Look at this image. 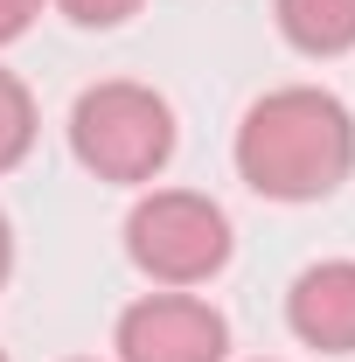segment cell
I'll list each match as a JSON object with an SVG mask.
<instances>
[{
	"mask_svg": "<svg viewBox=\"0 0 355 362\" xmlns=\"http://www.w3.org/2000/svg\"><path fill=\"white\" fill-rule=\"evenodd\" d=\"M119 362H223L230 356V320L195 293H146L112 327Z\"/></svg>",
	"mask_w": 355,
	"mask_h": 362,
	"instance_id": "4",
	"label": "cell"
},
{
	"mask_svg": "<svg viewBox=\"0 0 355 362\" xmlns=\"http://www.w3.org/2000/svg\"><path fill=\"white\" fill-rule=\"evenodd\" d=\"M272 21L313 63H334L355 49V0H272Z\"/></svg>",
	"mask_w": 355,
	"mask_h": 362,
	"instance_id": "6",
	"label": "cell"
},
{
	"mask_svg": "<svg viewBox=\"0 0 355 362\" xmlns=\"http://www.w3.org/2000/svg\"><path fill=\"white\" fill-rule=\"evenodd\" d=\"M0 362H7V349H0Z\"/></svg>",
	"mask_w": 355,
	"mask_h": 362,
	"instance_id": "11",
	"label": "cell"
},
{
	"mask_svg": "<svg viewBox=\"0 0 355 362\" xmlns=\"http://www.w3.org/2000/svg\"><path fill=\"white\" fill-rule=\"evenodd\" d=\"M49 0H0V49L7 42H21L28 28H35V14H42Z\"/></svg>",
	"mask_w": 355,
	"mask_h": 362,
	"instance_id": "9",
	"label": "cell"
},
{
	"mask_svg": "<svg viewBox=\"0 0 355 362\" xmlns=\"http://www.w3.org/2000/svg\"><path fill=\"white\" fill-rule=\"evenodd\" d=\"M70 153L84 175L112 181V188H146L175 160V105L133 77L91 84L70 105Z\"/></svg>",
	"mask_w": 355,
	"mask_h": 362,
	"instance_id": "2",
	"label": "cell"
},
{
	"mask_svg": "<svg viewBox=\"0 0 355 362\" xmlns=\"http://www.w3.org/2000/svg\"><path fill=\"white\" fill-rule=\"evenodd\" d=\"M237 181L265 202H320L355 175V119L334 90L286 84L237 119Z\"/></svg>",
	"mask_w": 355,
	"mask_h": 362,
	"instance_id": "1",
	"label": "cell"
},
{
	"mask_svg": "<svg viewBox=\"0 0 355 362\" xmlns=\"http://www.w3.org/2000/svg\"><path fill=\"white\" fill-rule=\"evenodd\" d=\"M286 327L320 356H355V258H320L286 293Z\"/></svg>",
	"mask_w": 355,
	"mask_h": 362,
	"instance_id": "5",
	"label": "cell"
},
{
	"mask_svg": "<svg viewBox=\"0 0 355 362\" xmlns=\"http://www.w3.org/2000/svg\"><path fill=\"white\" fill-rule=\"evenodd\" d=\"M146 0H56V14L63 21H77V28H119V21H133Z\"/></svg>",
	"mask_w": 355,
	"mask_h": 362,
	"instance_id": "8",
	"label": "cell"
},
{
	"mask_svg": "<svg viewBox=\"0 0 355 362\" xmlns=\"http://www.w3.org/2000/svg\"><path fill=\"white\" fill-rule=\"evenodd\" d=\"M35 146V98L14 70H0V175H14Z\"/></svg>",
	"mask_w": 355,
	"mask_h": 362,
	"instance_id": "7",
	"label": "cell"
},
{
	"mask_svg": "<svg viewBox=\"0 0 355 362\" xmlns=\"http://www.w3.org/2000/svg\"><path fill=\"white\" fill-rule=\"evenodd\" d=\"M230 216L202 188H146L126 216V258L168 293L209 286L230 265Z\"/></svg>",
	"mask_w": 355,
	"mask_h": 362,
	"instance_id": "3",
	"label": "cell"
},
{
	"mask_svg": "<svg viewBox=\"0 0 355 362\" xmlns=\"http://www.w3.org/2000/svg\"><path fill=\"white\" fill-rule=\"evenodd\" d=\"M7 272H14V223L0 216V286H7Z\"/></svg>",
	"mask_w": 355,
	"mask_h": 362,
	"instance_id": "10",
	"label": "cell"
}]
</instances>
